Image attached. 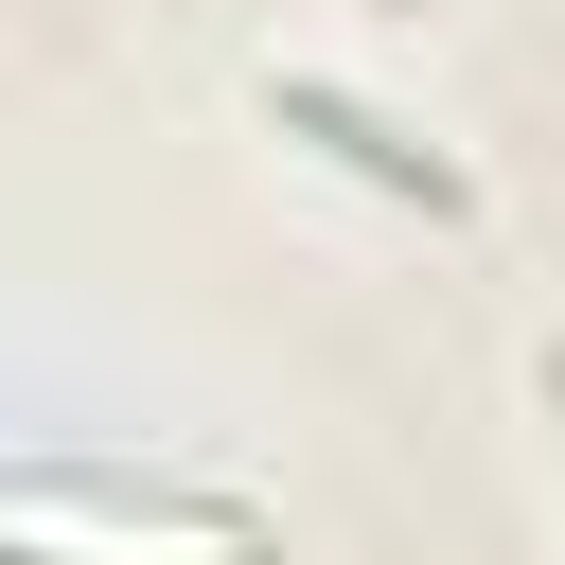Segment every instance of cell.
<instances>
[{"label": "cell", "instance_id": "3", "mask_svg": "<svg viewBox=\"0 0 565 565\" xmlns=\"http://www.w3.org/2000/svg\"><path fill=\"white\" fill-rule=\"evenodd\" d=\"M547 406H565V353H547Z\"/></svg>", "mask_w": 565, "mask_h": 565}, {"label": "cell", "instance_id": "1", "mask_svg": "<svg viewBox=\"0 0 565 565\" xmlns=\"http://www.w3.org/2000/svg\"><path fill=\"white\" fill-rule=\"evenodd\" d=\"M265 124H282V141H318V159H353V177H371V194H406V212H459V159H441V141H406L388 106L318 88V71H282V88H265Z\"/></svg>", "mask_w": 565, "mask_h": 565}, {"label": "cell", "instance_id": "2", "mask_svg": "<svg viewBox=\"0 0 565 565\" xmlns=\"http://www.w3.org/2000/svg\"><path fill=\"white\" fill-rule=\"evenodd\" d=\"M0 565H88V547H53V530H0ZM212 565H265V547H212Z\"/></svg>", "mask_w": 565, "mask_h": 565}]
</instances>
